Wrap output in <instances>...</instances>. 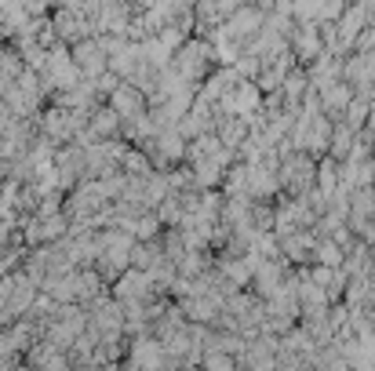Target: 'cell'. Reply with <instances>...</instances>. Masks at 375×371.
I'll use <instances>...</instances> for the list:
<instances>
[{"instance_id": "6da1fadb", "label": "cell", "mask_w": 375, "mask_h": 371, "mask_svg": "<svg viewBox=\"0 0 375 371\" xmlns=\"http://www.w3.org/2000/svg\"><path fill=\"white\" fill-rule=\"evenodd\" d=\"M73 62H77V70L88 73V76H95L106 70V47L95 44V41H81L73 47Z\"/></svg>"}, {"instance_id": "7a4b0ae2", "label": "cell", "mask_w": 375, "mask_h": 371, "mask_svg": "<svg viewBox=\"0 0 375 371\" xmlns=\"http://www.w3.org/2000/svg\"><path fill=\"white\" fill-rule=\"evenodd\" d=\"M92 131H95V135H113V131H117V117H113L110 109L92 113Z\"/></svg>"}, {"instance_id": "3957f363", "label": "cell", "mask_w": 375, "mask_h": 371, "mask_svg": "<svg viewBox=\"0 0 375 371\" xmlns=\"http://www.w3.org/2000/svg\"><path fill=\"white\" fill-rule=\"evenodd\" d=\"M113 106H117V109H124V113H132V109H139V98H135V95L124 87V92H117V95H113Z\"/></svg>"}]
</instances>
